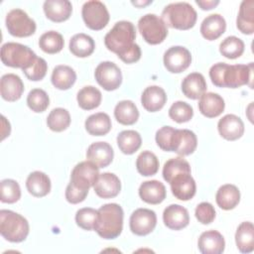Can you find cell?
I'll list each match as a JSON object with an SVG mask.
<instances>
[{
    "instance_id": "2",
    "label": "cell",
    "mask_w": 254,
    "mask_h": 254,
    "mask_svg": "<svg viewBox=\"0 0 254 254\" xmlns=\"http://www.w3.org/2000/svg\"><path fill=\"white\" fill-rule=\"evenodd\" d=\"M253 64H227L225 63L214 64L209 69V77L217 87L237 88L248 84L251 80Z\"/></svg>"
},
{
    "instance_id": "32",
    "label": "cell",
    "mask_w": 254,
    "mask_h": 254,
    "mask_svg": "<svg viewBox=\"0 0 254 254\" xmlns=\"http://www.w3.org/2000/svg\"><path fill=\"white\" fill-rule=\"evenodd\" d=\"M51 80L56 88L66 90L74 84L76 80V73L70 66L60 64L53 69Z\"/></svg>"
},
{
    "instance_id": "30",
    "label": "cell",
    "mask_w": 254,
    "mask_h": 254,
    "mask_svg": "<svg viewBox=\"0 0 254 254\" xmlns=\"http://www.w3.org/2000/svg\"><path fill=\"white\" fill-rule=\"evenodd\" d=\"M254 1L244 0L240 4L239 13L236 19L238 30L246 35H251L254 32Z\"/></svg>"
},
{
    "instance_id": "10",
    "label": "cell",
    "mask_w": 254,
    "mask_h": 254,
    "mask_svg": "<svg viewBox=\"0 0 254 254\" xmlns=\"http://www.w3.org/2000/svg\"><path fill=\"white\" fill-rule=\"evenodd\" d=\"M99 176L98 167L90 161H83L78 163L70 175V184L80 190H88L93 187Z\"/></svg>"
},
{
    "instance_id": "38",
    "label": "cell",
    "mask_w": 254,
    "mask_h": 254,
    "mask_svg": "<svg viewBox=\"0 0 254 254\" xmlns=\"http://www.w3.org/2000/svg\"><path fill=\"white\" fill-rule=\"evenodd\" d=\"M136 168L144 177L154 176L159 170V160L151 151H143L137 157Z\"/></svg>"
},
{
    "instance_id": "39",
    "label": "cell",
    "mask_w": 254,
    "mask_h": 254,
    "mask_svg": "<svg viewBox=\"0 0 254 254\" xmlns=\"http://www.w3.org/2000/svg\"><path fill=\"white\" fill-rule=\"evenodd\" d=\"M64 41L59 32L49 31L44 33L39 39V46L47 54H57L64 48Z\"/></svg>"
},
{
    "instance_id": "33",
    "label": "cell",
    "mask_w": 254,
    "mask_h": 254,
    "mask_svg": "<svg viewBox=\"0 0 254 254\" xmlns=\"http://www.w3.org/2000/svg\"><path fill=\"white\" fill-rule=\"evenodd\" d=\"M86 131L92 136H102L111 129V119L104 112H97L87 117L84 123Z\"/></svg>"
},
{
    "instance_id": "4",
    "label": "cell",
    "mask_w": 254,
    "mask_h": 254,
    "mask_svg": "<svg viewBox=\"0 0 254 254\" xmlns=\"http://www.w3.org/2000/svg\"><path fill=\"white\" fill-rule=\"evenodd\" d=\"M194 8L187 2H176L167 5L162 12V20L166 25L178 30H189L196 22Z\"/></svg>"
},
{
    "instance_id": "11",
    "label": "cell",
    "mask_w": 254,
    "mask_h": 254,
    "mask_svg": "<svg viewBox=\"0 0 254 254\" xmlns=\"http://www.w3.org/2000/svg\"><path fill=\"white\" fill-rule=\"evenodd\" d=\"M96 81L105 90L111 91L117 89L122 82V73L120 68L112 62L100 63L94 71Z\"/></svg>"
},
{
    "instance_id": "24",
    "label": "cell",
    "mask_w": 254,
    "mask_h": 254,
    "mask_svg": "<svg viewBox=\"0 0 254 254\" xmlns=\"http://www.w3.org/2000/svg\"><path fill=\"white\" fill-rule=\"evenodd\" d=\"M43 7L47 18L54 22L67 20L72 12V5L68 0H47Z\"/></svg>"
},
{
    "instance_id": "16",
    "label": "cell",
    "mask_w": 254,
    "mask_h": 254,
    "mask_svg": "<svg viewBox=\"0 0 254 254\" xmlns=\"http://www.w3.org/2000/svg\"><path fill=\"white\" fill-rule=\"evenodd\" d=\"M217 129L221 137L229 141H234L243 135L244 123L240 117L234 114H226L219 119Z\"/></svg>"
},
{
    "instance_id": "27",
    "label": "cell",
    "mask_w": 254,
    "mask_h": 254,
    "mask_svg": "<svg viewBox=\"0 0 254 254\" xmlns=\"http://www.w3.org/2000/svg\"><path fill=\"white\" fill-rule=\"evenodd\" d=\"M157 145L164 151L175 152L178 150L181 141V129L171 126H163L156 132Z\"/></svg>"
},
{
    "instance_id": "12",
    "label": "cell",
    "mask_w": 254,
    "mask_h": 254,
    "mask_svg": "<svg viewBox=\"0 0 254 254\" xmlns=\"http://www.w3.org/2000/svg\"><path fill=\"white\" fill-rule=\"evenodd\" d=\"M191 63L190 52L182 46H174L164 54L165 67L172 73H180L186 70Z\"/></svg>"
},
{
    "instance_id": "43",
    "label": "cell",
    "mask_w": 254,
    "mask_h": 254,
    "mask_svg": "<svg viewBox=\"0 0 254 254\" xmlns=\"http://www.w3.org/2000/svg\"><path fill=\"white\" fill-rule=\"evenodd\" d=\"M0 199L5 203H14L21 197V189L19 184L12 179H5L0 184Z\"/></svg>"
},
{
    "instance_id": "50",
    "label": "cell",
    "mask_w": 254,
    "mask_h": 254,
    "mask_svg": "<svg viewBox=\"0 0 254 254\" xmlns=\"http://www.w3.org/2000/svg\"><path fill=\"white\" fill-rule=\"evenodd\" d=\"M88 193V190H80L74 186H72L70 183L67 185L65 189V198L69 203L75 204L83 201Z\"/></svg>"
},
{
    "instance_id": "47",
    "label": "cell",
    "mask_w": 254,
    "mask_h": 254,
    "mask_svg": "<svg viewBox=\"0 0 254 254\" xmlns=\"http://www.w3.org/2000/svg\"><path fill=\"white\" fill-rule=\"evenodd\" d=\"M97 210L91 207H83L76 211L75 222L76 224L84 230L94 229L97 220Z\"/></svg>"
},
{
    "instance_id": "9",
    "label": "cell",
    "mask_w": 254,
    "mask_h": 254,
    "mask_svg": "<svg viewBox=\"0 0 254 254\" xmlns=\"http://www.w3.org/2000/svg\"><path fill=\"white\" fill-rule=\"evenodd\" d=\"M82 19L91 30H101L109 22V13L106 6L98 0H90L83 4L81 9Z\"/></svg>"
},
{
    "instance_id": "7",
    "label": "cell",
    "mask_w": 254,
    "mask_h": 254,
    "mask_svg": "<svg viewBox=\"0 0 254 254\" xmlns=\"http://www.w3.org/2000/svg\"><path fill=\"white\" fill-rule=\"evenodd\" d=\"M138 29L143 39L150 45L162 43L167 35L168 29L162 18L155 14H146L138 21Z\"/></svg>"
},
{
    "instance_id": "42",
    "label": "cell",
    "mask_w": 254,
    "mask_h": 254,
    "mask_svg": "<svg viewBox=\"0 0 254 254\" xmlns=\"http://www.w3.org/2000/svg\"><path fill=\"white\" fill-rule=\"evenodd\" d=\"M244 43L241 39L235 36L225 38L219 45L220 54L227 59H237L244 52Z\"/></svg>"
},
{
    "instance_id": "46",
    "label": "cell",
    "mask_w": 254,
    "mask_h": 254,
    "mask_svg": "<svg viewBox=\"0 0 254 254\" xmlns=\"http://www.w3.org/2000/svg\"><path fill=\"white\" fill-rule=\"evenodd\" d=\"M196 145V135L189 129H181V141L176 153L180 156H189L194 152Z\"/></svg>"
},
{
    "instance_id": "28",
    "label": "cell",
    "mask_w": 254,
    "mask_h": 254,
    "mask_svg": "<svg viewBox=\"0 0 254 254\" xmlns=\"http://www.w3.org/2000/svg\"><path fill=\"white\" fill-rule=\"evenodd\" d=\"M26 187L32 195L43 197L51 190V180L45 173L35 171L28 176Z\"/></svg>"
},
{
    "instance_id": "21",
    "label": "cell",
    "mask_w": 254,
    "mask_h": 254,
    "mask_svg": "<svg viewBox=\"0 0 254 254\" xmlns=\"http://www.w3.org/2000/svg\"><path fill=\"white\" fill-rule=\"evenodd\" d=\"M167 102L165 90L158 85H151L145 88L141 95V103L149 112L159 111Z\"/></svg>"
},
{
    "instance_id": "44",
    "label": "cell",
    "mask_w": 254,
    "mask_h": 254,
    "mask_svg": "<svg viewBox=\"0 0 254 254\" xmlns=\"http://www.w3.org/2000/svg\"><path fill=\"white\" fill-rule=\"evenodd\" d=\"M27 104L34 112L45 111L50 104V98L48 93L41 88L32 89L27 96Z\"/></svg>"
},
{
    "instance_id": "20",
    "label": "cell",
    "mask_w": 254,
    "mask_h": 254,
    "mask_svg": "<svg viewBox=\"0 0 254 254\" xmlns=\"http://www.w3.org/2000/svg\"><path fill=\"white\" fill-rule=\"evenodd\" d=\"M24 91V83L15 73H6L1 77L0 92L3 99L13 102L18 100Z\"/></svg>"
},
{
    "instance_id": "40",
    "label": "cell",
    "mask_w": 254,
    "mask_h": 254,
    "mask_svg": "<svg viewBox=\"0 0 254 254\" xmlns=\"http://www.w3.org/2000/svg\"><path fill=\"white\" fill-rule=\"evenodd\" d=\"M48 127L55 132H62L65 130L70 124L69 112L62 107L53 109L47 118Z\"/></svg>"
},
{
    "instance_id": "36",
    "label": "cell",
    "mask_w": 254,
    "mask_h": 254,
    "mask_svg": "<svg viewBox=\"0 0 254 254\" xmlns=\"http://www.w3.org/2000/svg\"><path fill=\"white\" fill-rule=\"evenodd\" d=\"M141 135L135 130H124L117 136V145L126 155H132L141 147Z\"/></svg>"
},
{
    "instance_id": "3",
    "label": "cell",
    "mask_w": 254,
    "mask_h": 254,
    "mask_svg": "<svg viewBox=\"0 0 254 254\" xmlns=\"http://www.w3.org/2000/svg\"><path fill=\"white\" fill-rule=\"evenodd\" d=\"M97 220L94 230L104 239L118 237L123 228V209L117 203H106L97 210Z\"/></svg>"
},
{
    "instance_id": "23",
    "label": "cell",
    "mask_w": 254,
    "mask_h": 254,
    "mask_svg": "<svg viewBox=\"0 0 254 254\" xmlns=\"http://www.w3.org/2000/svg\"><path fill=\"white\" fill-rule=\"evenodd\" d=\"M166 188L163 183L152 180L146 181L141 184L139 188V195L147 203L158 204L166 198Z\"/></svg>"
},
{
    "instance_id": "35",
    "label": "cell",
    "mask_w": 254,
    "mask_h": 254,
    "mask_svg": "<svg viewBox=\"0 0 254 254\" xmlns=\"http://www.w3.org/2000/svg\"><path fill=\"white\" fill-rule=\"evenodd\" d=\"M115 119L123 125H132L139 118V111L131 100H121L114 108Z\"/></svg>"
},
{
    "instance_id": "22",
    "label": "cell",
    "mask_w": 254,
    "mask_h": 254,
    "mask_svg": "<svg viewBox=\"0 0 254 254\" xmlns=\"http://www.w3.org/2000/svg\"><path fill=\"white\" fill-rule=\"evenodd\" d=\"M225 107L223 98L214 92H205L199 97L198 109L202 115L208 118L217 117Z\"/></svg>"
},
{
    "instance_id": "45",
    "label": "cell",
    "mask_w": 254,
    "mask_h": 254,
    "mask_svg": "<svg viewBox=\"0 0 254 254\" xmlns=\"http://www.w3.org/2000/svg\"><path fill=\"white\" fill-rule=\"evenodd\" d=\"M193 115L192 107L185 101H176L169 109V116L172 120L178 123L188 122Z\"/></svg>"
},
{
    "instance_id": "34",
    "label": "cell",
    "mask_w": 254,
    "mask_h": 254,
    "mask_svg": "<svg viewBox=\"0 0 254 254\" xmlns=\"http://www.w3.org/2000/svg\"><path fill=\"white\" fill-rule=\"evenodd\" d=\"M95 48V43L93 39L84 34L79 33L71 37L69 41V51L72 55L78 58H86L90 56Z\"/></svg>"
},
{
    "instance_id": "31",
    "label": "cell",
    "mask_w": 254,
    "mask_h": 254,
    "mask_svg": "<svg viewBox=\"0 0 254 254\" xmlns=\"http://www.w3.org/2000/svg\"><path fill=\"white\" fill-rule=\"evenodd\" d=\"M235 242L241 253H250L254 250V226L252 222L244 221L237 227Z\"/></svg>"
},
{
    "instance_id": "14",
    "label": "cell",
    "mask_w": 254,
    "mask_h": 254,
    "mask_svg": "<svg viewBox=\"0 0 254 254\" xmlns=\"http://www.w3.org/2000/svg\"><path fill=\"white\" fill-rule=\"evenodd\" d=\"M173 194L181 200H189L193 197L196 186L190 173H181L170 183Z\"/></svg>"
},
{
    "instance_id": "29",
    "label": "cell",
    "mask_w": 254,
    "mask_h": 254,
    "mask_svg": "<svg viewBox=\"0 0 254 254\" xmlns=\"http://www.w3.org/2000/svg\"><path fill=\"white\" fill-rule=\"evenodd\" d=\"M215 200L220 208L224 210H230L239 203L240 191L234 185H223L218 189L215 195Z\"/></svg>"
},
{
    "instance_id": "49",
    "label": "cell",
    "mask_w": 254,
    "mask_h": 254,
    "mask_svg": "<svg viewBox=\"0 0 254 254\" xmlns=\"http://www.w3.org/2000/svg\"><path fill=\"white\" fill-rule=\"evenodd\" d=\"M194 214L198 222L202 224H209L215 218V209L211 203L203 201L196 206Z\"/></svg>"
},
{
    "instance_id": "52",
    "label": "cell",
    "mask_w": 254,
    "mask_h": 254,
    "mask_svg": "<svg viewBox=\"0 0 254 254\" xmlns=\"http://www.w3.org/2000/svg\"><path fill=\"white\" fill-rule=\"evenodd\" d=\"M150 3H152V1H146V2H138V1H133L132 2V4H134L135 6H144V5H148V4H150Z\"/></svg>"
},
{
    "instance_id": "41",
    "label": "cell",
    "mask_w": 254,
    "mask_h": 254,
    "mask_svg": "<svg viewBox=\"0 0 254 254\" xmlns=\"http://www.w3.org/2000/svg\"><path fill=\"white\" fill-rule=\"evenodd\" d=\"M181 173H190V164L183 158H173L168 160L163 168V178L167 183H171L172 180Z\"/></svg>"
},
{
    "instance_id": "18",
    "label": "cell",
    "mask_w": 254,
    "mask_h": 254,
    "mask_svg": "<svg viewBox=\"0 0 254 254\" xmlns=\"http://www.w3.org/2000/svg\"><path fill=\"white\" fill-rule=\"evenodd\" d=\"M114 152L107 142H95L89 145L86 151V159L98 168L107 167L113 160Z\"/></svg>"
},
{
    "instance_id": "8",
    "label": "cell",
    "mask_w": 254,
    "mask_h": 254,
    "mask_svg": "<svg viewBox=\"0 0 254 254\" xmlns=\"http://www.w3.org/2000/svg\"><path fill=\"white\" fill-rule=\"evenodd\" d=\"M6 28L14 37H29L36 31V22L19 8L12 9L6 16Z\"/></svg>"
},
{
    "instance_id": "48",
    "label": "cell",
    "mask_w": 254,
    "mask_h": 254,
    "mask_svg": "<svg viewBox=\"0 0 254 254\" xmlns=\"http://www.w3.org/2000/svg\"><path fill=\"white\" fill-rule=\"evenodd\" d=\"M47 70H48L47 62L43 58L37 57L36 60L33 62V64L29 67L23 69V72L30 80L38 81L45 77Z\"/></svg>"
},
{
    "instance_id": "5",
    "label": "cell",
    "mask_w": 254,
    "mask_h": 254,
    "mask_svg": "<svg viewBox=\"0 0 254 254\" xmlns=\"http://www.w3.org/2000/svg\"><path fill=\"white\" fill-rule=\"evenodd\" d=\"M0 233L8 241H24L29 234V222L21 214L9 209L0 210Z\"/></svg>"
},
{
    "instance_id": "51",
    "label": "cell",
    "mask_w": 254,
    "mask_h": 254,
    "mask_svg": "<svg viewBox=\"0 0 254 254\" xmlns=\"http://www.w3.org/2000/svg\"><path fill=\"white\" fill-rule=\"evenodd\" d=\"M195 3L202 9V10H210L214 8L216 5L219 4L218 0H196Z\"/></svg>"
},
{
    "instance_id": "17",
    "label": "cell",
    "mask_w": 254,
    "mask_h": 254,
    "mask_svg": "<svg viewBox=\"0 0 254 254\" xmlns=\"http://www.w3.org/2000/svg\"><path fill=\"white\" fill-rule=\"evenodd\" d=\"M163 220L165 225L173 230H180L188 226L190 215L184 206L180 204H171L167 206L163 212Z\"/></svg>"
},
{
    "instance_id": "37",
    "label": "cell",
    "mask_w": 254,
    "mask_h": 254,
    "mask_svg": "<svg viewBox=\"0 0 254 254\" xmlns=\"http://www.w3.org/2000/svg\"><path fill=\"white\" fill-rule=\"evenodd\" d=\"M102 94L100 90L92 85L82 87L76 95V100L80 108L84 110H91L99 106Z\"/></svg>"
},
{
    "instance_id": "13",
    "label": "cell",
    "mask_w": 254,
    "mask_h": 254,
    "mask_svg": "<svg viewBox=\"0 0 254 254\" xmlns=\"http://www.w3.org/2000/svg\"><path fill=\"white\" fill-rule=\"evenodd\" d=\"M157 224V215L154 210L148 208H138L130 216V230L139 236L151 233Z\"/></svg>"
},
{
    "instance_id": "1",
    "label": "cell",
    "mask_w": 254,
    "mask_h": 254,
    "mask_svg": "<svg viewBox=\"0 0 254 254\" xmlns=\"http://www.w3.org/2000/svg\"><path fill=\"white\" fill-rule=\"evenodd\" d=\"M136 38L135 26L129 21H119L105 35L104 44L106 48L115 53L121 61L133 64L140 60L141 49L134 42Z\"/></svg>"
},
{
    "instance_id": "26",
    "label": "cell",
    "mask_w": 254,
    "mask_h": 254,
    "mask_svg": "<svg viewBox=\"0 0 254 254\" xmlns=\"http://www.w3.org/2000/svg\"><path fill=\"white\" fill-rule=\"evenodd\" d=\"M206 81L199 72L188 74L182 81L183 93L190 99H198L206 91Z\"/></svg>"
},
{
    "instance_id": "15",
    "label": "cell",
    "mask_w": 254,
    "mask_h": 254,
    "mask_svg": "<svg viewBox=\"0 0 254 254\" xmlns=\"http://www.w3.org/2000/svg\"><path fill=\"white\" fill-rule=\"evenodd\" d=\"M95 193L102 198L115 197L121 190L119 178L112 173L99 174L94 186Z\"/></svg>"
},
{
    "instance_id": "25",
    "label": "cell",
    "mask_w": 254,
    "mask_h": 254,
    "mask_svg": "<svg viewBox=\"0 0 254 254\" xmlns=\"http://www.w3.org/2000/svg\"><path fill=\"white\" fill-rule=\"evenodd\" d=\"M226 29L225 19L220 14H210L203 19L200 25L202 37L208 41L219 38Z\"/></svg>"
},
{
    "instance_id": "19",
    "label": "cell",
    "mask_w": 254,
    "mask_h": 254,
    "mask_svg": "<svg viewBox=\"0 0 254 254\" xmlns=\"http://www.w3.org/2000/svg\"><path fill=\"white\" fill-rule=\"evenodd\" d=\"M197 246L202 254H220L224 251L225 241L220 232L208 230L200 234Z\"/></svg>"
},
{
    "instance_id": "6",
    "label": "cell",
    "mask_w": 254,
    "mask_h": 254,
    "mask_svg": "<svg viewBox=\"0 0 254 254\" xmlns=\"http://www.w3.org/2000/svg\"><path fill=\"white\" fill-rule=\"evenodd\" d=\"M0 57L5 65L20 67L23 70L33 64L37 55L28 46L9 42L1 47Z\"/></svg>"
}]
</instances>
